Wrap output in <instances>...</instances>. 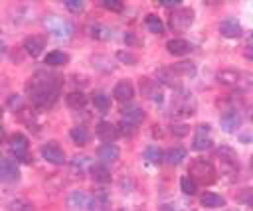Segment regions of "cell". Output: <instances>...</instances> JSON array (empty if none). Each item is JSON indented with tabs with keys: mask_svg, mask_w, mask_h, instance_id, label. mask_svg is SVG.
I'll use <instances>...</instances> for the list:
<instances>
[{
	"mask_svg": "<svg viewBox=\"0 0 253 211\" xmlns=\"http://www.w3.org/2000/svg\"><path fill=\"white\" fill-rule=\"evenodd\" d=\"M69 61V55L65 53V51H49L45 57H43V63L47 65V67H59V65H65Z\"/></svg>",
	"mask_w": 253,
	"mask_h": 211,
	"instance_id": "obj_25",
	"label": "cell"
},
{
	"mask_svg": "<svg viewBox=\"0 0 253 211\" xmlns=\"http://www.w3.org/2000/svg\"><path fill=\"white\" fill-rule=\"evenodd\" d=\"M215 154H217V158H221V164L239 166V162H237V154H235L233 148H229V146H219V148H215Z\"/></svg>",
	"mask_w": 253,
	"mask_h": 211,
	"instance_id": "obj_26",
	"label": "cell"
},
{
	"mask_svg": "<svg viewBox=\"0 0 253 211\" xmlns=\"http://www.w3.org/2000/svg\"><path fill=\"white\" fill-rule=\"evenodd\" d=\"M180 2H182V0H158L160 6H164V8H174V10L180 8Z\"/></svg>",
	"mask_w": 253,
	"mask_h": 211,
	"instance_id": "obj_44",
	"label": "cell"
},
{
	"mask_svg": "<svg viewBox=\"0 0 253 211\" xmlns=\"http://www.w3.org/2000/svg\"><path fill=\"white\" fill-rule=\"evenodd\" d=\"M65 8L69 12H73V14H79V12L85 10V4L81 0H65Z\"/></svg>",
	"mask_w": 253,
	"mask_h": 211,
	"instance_id": "obj_39",
	"label": "cell"
},
{
	"mask_svg": "<svg viewBox=\"0 0 253 211\" xmlns=\"http://www.w3.org/2000/svg\"><path fill=\"white\" fill-rule=\"evenodd\" d=\"M24 49H26V53L28 55H32V57H38L42 51H43V47H45V35H42V34H36V35H28L26 39H24Z\"/></svg>",
	"mask_w": 253,
	"mask_h": 211,
	"instance_id": "obj_10",
	"label": "cell"
},
{
	"mask_svg": "<svg viewBox=\"0 0 253 211\" xmlns=\"http://www.w3.org/2000/svg\"><path fill=\"white\" fill-rule=\"evenodd\" d=\"M109 205H111V197H109V193H107L105 189L95 191V193L91 195L89 203H87V207H89L91 211H107Z\"/></svg>",
	"mask_w": 253,
	"mask_h": 211,
	"instance_id": "obj_15",
	"label": "cell"
},
{
	"mask_svg": "<svg viewBox=\"0 0 253 211\" xmlns=\"http://www.w3.org/2000/svg\"><path fill=\"white\" fill-rule=\"evenodd\" d=\"M91 168V160L87 158V156H75L73 160H71V170L81 177L83 174H85V168Z\"/></svg>",
	"mask_w": 253,
	"mask_h": 211,
	"instance_id": "obj_34",
	"label": "cell"
},
{
	"mask_svg": "<svg viewBox=\"0 0 253 211\" xmlns=\"http://www.w3.org/2000/svg\"><path fill=\"white\" fill-rule=\"evenodd\" d=\"M8 146H10V152H12V156H14L16 160L28 162V148H30V142H28V138H26L24 134H20V132L12 134V136L8 138Z\"/></svg>",
	"mask_w": 253,
	"mask_h": 211,
	"instance_id": "obj_5",
	"label": "cell"
},
{
	"mask_svg": "<svg viewBox=\"0 0 253 211\" xmlns=\"http://www.w3.org/2000/svg\"><path fill=\"white\" fill-rule=\"evenodd\" d=\"M194 110H196V103H194L192 95H188V93L182 95V97L176 101V105H172V112H174L176 116H192Z\"/></svg>",
	"mask_w": 253,
	"mask_h": 211,
	"instance_id": "obj_9",
	"label": "cell"
},
{
	"mask_svg": "<svg viewBox=\"0 0 253 211\" xmlns=\"http://www.w3.org/2000/svg\"><path fill=\"white\" fill-rule=\"evenodd\" d=\"M192 22H194V10H192V8L180 6V8H176V10L172 12V16H170V28L176 30V32L188 30V28L192 26Z\"/></svg>",
	"mask_w": 253,
	"mask_h": 211,
	"instance_id": "obj_4",
	"label": "cell"
},
{
	"mask_svg": "<svg viewBox=\"0 0 253 211\" xmlns=\"http://www.w3.org/2000/svg\"><path fill=\"white\" fill-rule=\"evenodd\" d=\"M144 160H148L150 164H154V166H158V164H162L164 162V152L158 148V146H146V150H144Z\"/></svg>",
	"mask_w": 253,
	"mask_h": 211,
	"instance_id": "obj_32",
	"label": "cell"
},
{
	"mask_svg": "<svg viewBox=\"0 0 253 211\" xmlns=\"http://www.w3.org/2000/svg\"><path fill=\"white\" fill-rule=\"evenodd\" d=\"M186 156H188L186 148H182V146H172V148H168V150L164 152V162L170 164V166H178L182 160H186Z\"/></svg>",
	"mask_w": 253,
	"mask_h": 211,
	"instance_id": "obj_20",
	"label": "cell"
},
{
	"mask_svg": "<svg viewBox=\"0 0 253 211\" xmlns=\"http://www.w3.org/2000/svg\"><path fill=\"white\" fill-rule=\"evenodd\" d=\"M8 105H10V108H14V110H24V97H20V95H10L8 97Z\"/></svg>",
	"mask_w": 253,
	"mask_h": 211,
	"instance_id": "obj_38",
	"label": "cell"
},
{
	"mask_svg": "<svg viewBox=\"0 0 253 211\" xmlns=\"http://www.w3.org/2000/svg\"><path fill=\"white\" fill-rule=\"evenodd\" d=\"M125 41H126V43H128V45H132V43H136V39H134V35H132V34H130V32H128V34H126V35H125Z\"/></svg>",
	"mask_w": 253,
	"mask_h": 211,
	"instance_id": "obj_45",
	"label": "cell"
},
{
	"mask_svg": "<svg viewBox=\"0 0 253 211\" xmlns=\"http://www.w3.org/2000/svg\"><path fill=\"white\" fill-rule=\"evenodd\" d=\"M156 83H164L168 87H178V75L172 71V67H160V69H156Z\"/></svg>",
	"mask_w": 253,
	"mask_h": 211,
	"instance_id": "obj_22",
	"label": "cell"
},
{
	"mask_svg": "<svg viewBox=\"0 0 253 211\" xmlns=\"http://www.w3.org/2000/svg\"><path fill=\"white\" fill-rule=\"evenodd\" d=\"M166 49L172 55H186V53L192 51V43L186 41V39H182V37H174V39H168L166 41Z\"/></svg>",
	"mask_w": 253,
	"mask_h": 211,
	"instance_id": "obj_17",
	"label": "cell"
},
{
	"mask_svg": "<svg viewBox=\"0 0 253 211\" xmlns=\"http://www.w3.org/2000/svg\"><path fill=\"white\" fill-rule=\"evenodd\" d=\"M188 132H190V126H188V124H172V126H170V134H174V136H178V138L186 136Z\"/></svg>",
	"mask_w": 253,
	"mask_h": 211,
	"instance_id": "obj_41",
	"label": "cell"
},
{
	"mask_svg": "<svg viewBox=\"0 0 253 211\" xmlns=\"http://www.w3.org/2000/svg\"><path fill=\"white\" fill-rule=\"evenodd\" d=\"M97 156H99L101 164H109V162L119 160L121 150H119L117 144H101V146L97 148Z\"/></svg>",
	"mask_w": 253,
	"mask_h": 211,
	"instance_id": "obj_16",
	"label": "cell"
},
{
	"mask_svg": "<svg viewBox=\"0 0 253 211\" xmlns=\"http://www.w3.org/2000/svg\"><path fill=\"white\" fill-rule=\"evenodd\" d=\"M117 130H119V134H125V136H132V134L136 132V126L121 118V122L117 124Z\"/></svg>",
	"mask_w": 253,
	"mask_h": 211,
	"instance_id": "obj_37",
	"label": "cell"
},
{
	"mask_svg": "<svg viewBox=\"0 0 253 211\" xmlns=\"http://www.w3.org/2000/svg\"><path fill=\"white\" fill-rule=\"evenodd\" d=\"M211 144H213V140L210 136V126L208 124H200L196 128V134H194V140H192V148L196 152H206V150L211 148Z\"/></svg>",
	"mask_w": 253,
	"mask_h": 211,
	"instance_id": "obj_7",
	"label": "cell"
},
{
	"mask_svg": "<svg viewBox=\"0 0 253 211\" xmlns=\"http://www.w3.org/2000/svg\"><path fill=\"white\" fill-rule=\"evenodd\" d=\"M95 134H97V138L99 140H103L105 144H113L115 140H117V136H119V130H117V126H113L111 122H99L97 126H95Z\"/></svg>",
	"mask_w": 253,
	"mask_h": 211,
	"instance_id": "obj_12",
	"label": "cell"
},
{
	"mask_svg": "<svg viewBox=\"0 0 253 211\" xmlns=\"http://www.w3.org/2000/svg\"><path fill=\"white\" fill-rule=\"evenodd\" d=\"M188 176L196 181V183H204V185H210L217 179V172L213 168V164L210 160H204V158H196L190 168H188Z\"/></svg>",
	"mask_w": 253,
	"mask_h": 211,
	"instance_id": "obj_2",
	"label": "cell"
},
{
	"mask_svg": "<svg viewBox=\"0 0 253 211\" xmlns=\"http://www.w3.org/2000/svg\"><path fill=\"white\" fill-rule=\"evenodd\" d=\"M158 211H174V207L172 205H160Z\"/></svg>",
	"mask_w": 253,
	"mask_h": 211,
	"instance_id": "obj_46",
	"label": "cell"
},
{
	"mask_svg": "<svg viewBox=\"0 0 253 211\" xmlns=\"http://www.w3.org/2000/svg\"><path fill=\"white\" fill-rule=\"evenodd\" d=\"M180 189H182L186 195H196V193H198V183H196L190 176H182V177H180Z\"/></svg>",
	"mask_w": 253,
	"mask_h": 211,
	"instance_id": "obj_35",
	"label": "cell"
},
{
	"mask_svg": "<svg viewBox=\"0 0 253 211\" xmlns=\"http://www.w3.org/2000/svg\"><path fill=\"white\" fill-rule=\"evenodd\" d=\"M241 114H239V110H235V108H227V110H223V114L219 116V126H221V130L223 132H235L239 126H241Z\"/></svg>",
	"mask_w": 253,
	"mask_h": 211,
	"instance_id": "obj_8",
	"label": "cell"
},
{
	"mask_svg": "<svg viewBox=\"0 0 253 211\" xmlns=\"http://www.w3.org/2000/svg\"><path fill=\"white\" fill-rule=\"evenodd\" d=\"M200 203L206 207V209H219L225 205V197L213 193V191H206L202 197H200Z\"/></svg>",
	"mask_w": 253,
	"mask_h": 211,
	"instance_id": "obj_23",
	"label": "cell"
},
{
	"mask_svg": "<svg viewBox=\"0 0 253 211\" xmlns=\"http://www.w3.org/2000/svg\"><path fill=\"white\" fill-rule=\"evenodd\" d=\"M87 32H89V35L93 39H99V41H107V39L113 37V30L107 28V26H103V24H91L87 28Z\"/></svg>",
	"mask_w": 253,
	"mask_h": 211,
	"instance_id": "obj_24",
	"label": "cell"
},
{
	"mask_svg": "<svg viewBox=\"0 0 253 211\" xmlns=\"http://www.w3.org/2000/svg\"><path fill=\"white\" fill-rule=\"evenodd\" d=\"M69 136H71V140H73L75 144H79V146L87 144V142H89V138H91L89 130H87L83 124H77V126H73V128L69 130Z\"/></svg>",
	"mask_w": 253,
	"mask_h": 211,
	"instance_id": "obj_27",
	"label": "cell"
},
{
	"mask_svg": "<svg viewBox=\"0 0 253 211\" xmlns=\"http://www.w3.org/2000/svg\"><path fill=\"white\" fill-rule=\"evenodd\" d=\"M144 24H146V28L152 32V34H164V24H162V20L156 16V14H148L146 18H144Z\"/></svg>",
	"mask_w": 253,
	"mask_h": 211,
	"instance_id": "obj_33",
	"label": "cell"
},
{
	"mask_svg": "<svg viewBox=\"0 0 253 211\" xmlns=\"http://www.w3.org/2000/svg\"><path fill=\"white\" fill-rule=\"evenodd\" d=\"M91 101H93V106H95L99 112H107V110L111 108V97L105 95V93H93Z\"/></svg>",
	"mask_w": 253,
	"mask_h": 211,
	"instance_id": "obj_31",
	"label": "cell"
},
{
	"mask_svg": "<svg viewBox=\"0 0 253 211\" xmlns=\"http://www.w3.org/2000/svg\"><path fill=\"white\" fill-rule=\"evenodd\" d=\"M101 4H103L105 10H111V12H121L123 10V2H119V0H103Z\"/></svg>",
	"mask_w": 253,
	"mask_h": 211,
	"instance_id": "obj_42",
	"label": "cell"
},
{
	"mask_svg": "<svg viewBox=\"0 0 253 211\" xmlns=\"http://www.w3.org/2000/svg\"><path fill=\"white\" fill-rule=\"evenodd\" d=\"M0 116H2V108H0Z\"/></svg>",
	"mask_w": 253,
	"mask_h": 211,
	"instance_id": "obj_51",
	"label": "cell"
},
{
	"mask_svg": "<svg viewBox=\"0 0 253 211\" xmlns=\"http://www.w3.org/2000/svg\"><path fill=\"white\" fill-rule=\"evenodd\" d=\"M89 203V197L83 189H73L69 195H67V205L73 209V211H79V209H85Z\"/></svg>",
	"mask_w": 253,
	"mask_h": 211,
	"instance_id": "obj_18",
	"label": "cell"
},
{
	"mask_svg": "<svg viewBox=\"0 0 253 211\" xmlns=\"http://www.w3.org/2000/svg\"><path fill=\"white\" fill-rule=\"evenodd\" d=\"M113 97H115L119 103H128V101H132V97H134V87H132V83H130V81H119V83L115 85V89H113Z\"/></svg>",
	"mask_w": 253,
	"mask_h": 211,
	"instance_id": "obj_14",
	"label": "cell"
},
{
	"mask_svg": "<svg viewBox=\"0 0 253 211\" xmlns=\"http://www.w3.org/2000/svg\"><path fill=\"white\" fill-rule=\"evenodd\" d=\"M4 53H6V43L0 39V55H4Z\"/></svg>",
	"mask_w": 253,
	"mask_h": 211,
	"instance_id": "obj_47",
	"label": "cell"
},
{
	"mask_svg": "<svg viewBox=\"0 0 253 211\" xmlns=\"http://www.w3.org/2000/svg\"><path fill=\"white\" fill-rule=\"evenodd\" d=\"M18 177H20V170H18L16 162L8 160V158H2L0 160V179L12 183V181H18Z\"/></svg>",
	"mask_w": 253,
	"mask_h": 211,
	"instance_id": "obj_11",
	"label": "cell"
},
{
	"mask_svg": "<svg viewBox=\"0 0 253 211\" xmlns=\"http://www.w3.org/2000/svg\"><path fill=\"white\" fill-rule=\"evenodd\" d=\"M251 170H253V158H251Z\"/></svg>",
	"mask_w": 253,
	"mask_h": 211,
	"instance_id": "obj_50",
	"label": "cell"
},
{
	"mask_svg": "<svg viewBox=\"0 0 253 211\" xmlns=\"http://www.w3.org/2000/svg\"><path fill=\"white\" fill-rule=\"evenodd\" d=\"M123 120H126V122L138 126V124L144 120V110H142L140 106H136V105H128V106L123 108Z\"/></svg>",
	"mask_w": 253,
	"mask_h": 211,
	"instance_id": "obj_19",
	"label": "cell"
},
{
	"mask_svg": "<svg viewBox=\"0 0 253 211\" xmlns=\"http://www.w3.org/2000/svg\"><path fill=\"white\" fill-rule=\"evenodd\" d=\"M249 116H251V122H253V108H251V114Z\"/></svg>",
	"mask_w": 253,
	"mask_h": 211,
	"instance_id": "obj_49",
	"label": "cell"
},
{
	"mask_svg": "<svg viewBox=\"0 0 253 211\" xmlns=\"http://www.w3.org/2000/svg\"><path fill=\"white\" fill-rule=\"evenodd\" d=\"M89 172L97 183H109L111 181V170L107 168V164H91Z\"/></svg>",
	"mask_w": 253,
	"mask_h": 211,
	"instance_id": "obj_21",
	"label": "cell"
},
{
	"mask_svg": "<svg viewBox=\"0 0 253 211\" xmlns=\"http://www.w3.org/2000/svg\"><path fill=\"white\" fill-rule=\"evenodd\" d=\"M43 24H45L47 32L53 34V35L59 37V39H69V37L73 35V32H75L73 24H71L69 20L59 18V16H49V18H45Z\"/></svg>",
	"mask_w": 253,
	"mask_h": 211,
	"instance_id": "obj_3",
	"label": "cell"
},
{
	"mask_svg": "<svg viewBox=\"0 0 253 211\" xmlns=\"http://www.w3.org/2000/svg\"><path fill=\"white\" fill-rule=\"evenodd\" d=\"M40 154L43 160H47L49 164H63L65 162V152L63 148L57 144V142H45L42 148H40Z\"/></svg>",
	"mask_w": 253,
	"mask_h": 211,
	"instance_id": "obj_6",
	"label": "cell"
},
{
	"mask_svg": "<svg viewBox=\"0 0 253 211\" xmlns=\"http://www.w3.org/2000/svg\"><path fill=\"white\" fill-rule=\"evenodd\" d=\"M65 103H67V106H71V108H83L85 105H87V95L85 93H81V91H73V93H69L67 97H65Z\"/></svg>",
	"mask_w": 253,
	"mask_h": 211,
	"instance_id": "obj_28",
	"label": "cell"
},
{
	"mask_svg": "<svg viewBox=\"0 0 253 211\" xmlns=\"http://www.w3.org/2000/svg\"><path fill=\"white\" fill-rule=\"evenodd\" d=\"M117 59L119 61H123V63H126V65H134L136 63V55H132L130 51H117Z\"/></svg>",
	"mask_w": 253,
	"mask_h": 211,
	"instance_id": "obj_40",
	"label": "cell"
},
{
	"mask_svg": "<svg viewBox=\"0 0 253 211\" xmlns=\"http://www.w3.org/2000/svg\"><path fill=\"white\" fill-rule=\"evenodd\" d=\"M26 91L30 95L32 105L38 110H49L61 95V81L57 75L40 71L30 79V83L26 85Z\"/></svg>",
	"mask_w": 253,
	"mask_h": 211,
	"instance_id": "obj_1",
	"label": "cell"
},
{
	"mask_svg": "<svg viewBox=\"0 0 253 211\" xmlns=\"http://www.w3.org/2000/svg\"><path fill=\"white\" fill-rule=\"evenodd\" d=\"M239 73L237 71H233V69H221L217 75H215V79H217V83H221V85H235L237 81H239Z\"/></svg>",
	"mask_w": 253,
	"mask_h": 211,
	"instance_id": "obj_30",
	"label": "cell"
},
{
	"mask_svg": "<svg viewBox=\"0 0 253 211\" xmlns=\"http://www.w3.org/2000/svg\"><path fill=\"white\" fill-rule=\"evenodd\" d=\"M172 71L178 77H192V75H196V65L192 61H180V63L172 65Z\"/></svg>",
	"mask_w": 253,
	"mask_h": 211,
	"instance_id": "obj_29",
	"label": "cell"
},
{
	"mask_svg": "<svg viewBox=\"0 0 253 211\" xmlns=\"http://www.w3.org/2000/svg\"><path fill=\"white\" fill-rule=\"evenodd\" d=\"M219 34H221L223 37L233 39V37H239V35L243 34V28H241V24H239L235 18H225V20L219 24Z\"/></svg>",
	"mask_w": 253,
	"mask_h": 211,
	"instance_id": "obj_13",
	"label": "cell"
},
{
	"mask_svg": "<svg viewBox=\"0 0 253 211\" xmlns=\"http://www.w3.org/2000/svg\"><path fill=\"white\" fill-rule=\"evenodd\" d=\"M8 211H34V205L24 201V199H16L8 205Z\"/></svg>",
	"mask_w": 253,
	"mask_h": 211,
	"instance_id": "obj_36",
	"label": "cell"
},
{
	"mask_svg": "<svg viewBox=\"0 0 253 211\" xmlns=\"http://www.w3.org/2000/svg\"><path fill=\"white\" fill-rule=\"evenodd\" d=\"M2 138H4V128L0 126V142H2Z\"/></svg>",
	"mask_w": 253,
	"mask_h": 211,
	"instance_id": "obj_48",
	"label": "cell"
},
{
	"mask_svg": "<svg viewBox=\"0 0 253 211\" xmlns=\"http://www.w3.org/2000/svg\"><path fill=\"white\" fill-rule=\"evenodd\" d=\"M245 57L249 59V61H253V32L249 34V37H247V45H245Z\"/></svg>",
	"mask_w": 253,
	"mask_h": 211,
	"instance_id": "obj_43",
	"label": "cell"
}]
</instances>
